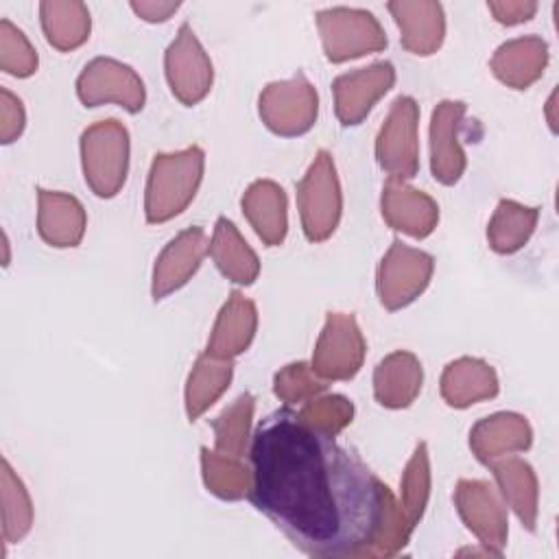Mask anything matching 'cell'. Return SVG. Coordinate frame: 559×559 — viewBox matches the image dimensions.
<instances>
[{"label": "cell", "instance_id": "ffe728a7", "mask_svg": "<svg viewBox=\"0 0 559 559\" xmlns=\"http://www.w3.org/2000/svg\"><path fill=\"white\" fill-rule=\"evenodd\" d=\"M533 443V428L520 413L502 411L478 419L469 430L472 454L480 463H491L500 456L528 450Z\"/></svg>", "mask_w": 559, "mask_h": 559}, {"label": "cell", "instance_id": "7c38bea8", "mask_svg": "<svg viewBox=\"0 0 559 559\" xmlns=\"http://www.w3.org/2000/svg\"><path fill=\"white\" fill-rule=\"evenodd\" d=\"M454 507L485 550L500 557L509 537V520L504 500L493 485L478 478H461L454 487Z\"/></svg>", "mask_w": 559, "mask_h": 559}, {"label": "cell", "instance_id": "9c48e42d", "mask_svg": "<svg viewBox=\"0 0 559 559\" xmlns=\"http://www.w3.org/2000/svg\"><path fill=\"white\" fill-rule=\"evenodd\" d=\"M365 336L354 314L328 312L312 352V371L330 380H352L365 360Z\"/></svg>", "mask_w": 559, "mask_h": 559}, {"label": "cell", "instance_id": "484cf974", "mask_svg": "<svg viewBox=\"0 0 559 559\" xmlns=\"http://www.w3.org/2000/svg\"><path fill=\"white\" fill-rule=\"evenodd\" d=\"M207 253L212 255L216 269L234 284L251 286L260 275V260L255 251L242 238L238 227L225 216L216 218Z\"/></svg>", "mask_w": 559, "mask_h": 559}, {"label": "cell", "instance_id": "d4e9b609", "mask_svg": "<svg viewBox=\"0 0 559 559\" xmlns=\"http://www.w3.org/2000/svg\"><path fill=\"white\" fill-rule=\"evenodd\" d=\"M424 384V367L413 352L397 349L384 356L373 369V395L384 408L411 406Z\"/></svg>", "mask_w": 559, "mask_h": 559}, {"label": "cell", "instance_id": "44dd1931", "mask_svg": "<svg viewBox=\"0 0 559 559\" xmlns=\"http://www.w3.org/2000/svg\"><path fill=\"white\" fill-rule=\"evenodd\" d=\"M548 66V44L537 35H522L496 48L489 68L511 90H526L542 79Z\"/></svg>", "mask_w": 559, "mask_h": 559}, {"label": "cell", "instance_id": "83f0119b", "mask_svg": "<svg viewBox=\"0 0 559 559\" xmlns=\"http://www.w3.org/2000/svg\"><path fill=\"white\" fill-rule=\"evenodd\" d=\"M234 378V360L214 358L210 354H201L186 380L183 404L190 421L199 419L229 386Z\"/></svg>", "mask_w": 559, "mask_h": 559}, {"label": "cell", "instance_id": "603a6c76", "mask_svg": "<svg viewBox=\"0 0 559 559\" xmlns=\"http://www.w3.org/2000/svg\"><path fill=\"white\" fill-rule=\"evenodd\" d=\"M487 467L493 474L504 504L518 515L522 526L533 533L539 513V483L531 463L509 454L487 463Z\"/></svg>", "mask_w": 559, "mask_h": 559}, {"label": "cell", "instance_id": "30bf717a", "mask_svg": "<svg viewBox=\"0 0 559 559\" xmlns=\"http://www.w3.org/2000/svg\"><path fill=\"white\" fill-rule=\"evenodd\" d=\"M164 72L173 96L186 105H199L212 90L214 66L192 26L183 22L164 52Z\"/></svg>", "mask_w": 559, "mask_h": 559}, {"label": "cell", "instance_id": "e0dca14e", "mask_svg": "<svg viewBox=\"0 0 559 559\" xmlns=\"http://www.w3.org/2000/svg\"><path fill=\"white\" fill-rule=\"evenodd\" d=\"M400 28L402 48L417 57L435 55L445 39V13L435 0H393L386 4Z\"/></svg>", "mask_w": 559, "mask_h": 559}, {"label": "cell", "instance_id": "8fae6325", "mask_svg": "<svg viewBox=\"0 0 559 559\" xmlns=\"http://www.w3.org/2000/svg\"><path fill=\"white\" fill-rule=\"evenodd\" d=\"M76 96L85 107L120 105L129 114L142 111L146 90L140 74L111 57L92 59L76 79Z\"/></svg>", "mask_w": 559, "mask_h": 559}, {"label": "cell", "instance_id": "3957f363", "mask_svg": "<svg viewBox=\"0 0 559 559\" xmlns=\"http://www.w3.org/2000/svg\"><path fill=\"white\" fill-rule=\"evenodd\" d=\"M79 146L87 188L100 199L116 197L129 173L131 142L127 127L116 118L98 120L81 133Z\"/></svg>", "mask_w": 559, "mask_h": 559}, {"label": "cell", "instance_id": "5b68a950", "mask_svg": "<svg viewBox=\"0 0 559 559\" xmlns=\"http://www.w3.org/2000/svg\"><path fill=\"white\" fill-rule=\"evenodd\" d=\"M317 28L321 35L325 59L345 63L386 48V33L378 17L365 9L332 7L317 13Z\"/></svg>", "mask_w": 559, "mask_h": 559}, {"label": "cell", "instance_id": "9a60e30c", "mask_svg": "<svg viewBox=\"0 0 559 559\" xmlns=\"http://www.w3.org/2000/svg\"><path fill=\"white\" fill-rule=\"evenodd\" d=\"M210 242L201 227H188L179 231L155 260L151 275V295L155 301L168 297L190 282V277L199 271Z\"/></svg>", "mask_w": 559, "mask_h": 559}, {"label": "cell", "instance_id": "ac0fdd59", "mask_svg": "<svg viewBox=\"0 0 559 559\" xmlns=\"http://www.w3.org/2000/svg\"><path fill=\"white\" fill-rule=\"evenodd\" d=\"M85 227L87 214L76 197L37 188V231L46 245L55 249H72L81 245Z\"/></svg>", "mask_w": 559, "mask_h": 559}, {"label": "cell", "instance_id": "d590c367", "mask_svg": "<svg viewBox=\"0 0 559 559\" xmlns=\"http://www.w3.org/2000/svg\"><path fill=\"white\" fill-rule=\"evenodd\" d=\"M325 389H328L325 380H321L312 371V367L304 360L290 362L273 376V393L284 404L308 402V400L321 395Z\"/></svg>", "mask_w": 559, "mask_h": 559}, {"label": "cell", "instance_id": "8992f818", "mask_svg": "<svg viewBox=\"0 0 559 559\" xmlns=\"http://www.w3.org/2000/svg\"><path fill=\"white\" fill-rule=\"evenodd\" d=\"M258 114L264 127L282 138L308 133L319 116V96L304 72L269 83L258 98Z\"/></svg>", "mask_w": 559, "mask_h": 559}, {"label": "cell", "instance_id": "6da1fadb", "mask_svg": "<svg viewBox=\"0 0 559 559\" xmlns=\"http://www.w3.org/2000/svg\"><path fill=\"white\" fill-rule=\"evenodd\" d=\"M251 504L310 557L365 559L397 507L367 463L297 411L269 413L249 443Z\"/></svg>", "mask_w": 559, "mask_h": 559}, {"label": "cell", "instance_id": "e575fe53", "mask_svg": "<svg viewBox=\"0 0 559 559\" xmlns=\"http://www.w3.org/2000/svg\"><path fill=\"white\" fill-rule=\"evenodd\" d=\"M37 63L39 59L28 37L7 17H2L0 20V70L11 76L26 79L35 74Z\"/></svg>", "mask_w": 559, "mask_h": 559}, {"label": "cell", "instance_id": "52a82bcc", "mask_svg": "<svg viewBox=\"0 0 559 559\" xmlns=\"http://www.w3.org/2000/svg\"><path fill=\"white\" fill-rule=\"evenodd\" d=\"M378 166L389 179H413L419 173V105L397 96L376 138Z\"/></svg>", "mask_w": 559, "mask_h": 559}, {"label": "cell", "instance_id": "277c9868", "mask_svg": "<svg viewBox=\"0 0 559 559\" xmlns=\"http://www.w3.org/2000/svg\"><path fill=\"white\" fill-rule=\"evenodd\" d=\"M297 210L304 236L310 242L328 240L338 227L343 192L334 157L323 148L314 155L306 175L297 183Z\"/></svg>", "mask_w": 559, "mask_h": 559}, {"label": "cell", "instance_id": "5bb4252c", "mask_svg": "<svg viewBox=\"0 0 559 559\" xmlns=\"http://www.w3.org/2000/svg\"><path fill=\"white\" fill-rule=\"evenodd\" d=\"M465 111L463 100H441L430 116V173L443 186H454L467 168L461 146Z\"/></svg>", "mask_w": 559, "mask_h": 559}, {"label": "cell", "instance_id": "836d02e7", "mask_svg": "<svg viewBox=\"0 0 559 559\" xmlns=\"http://www.w3.org/2000/svg\"><path fill=\"white\" fill-rule=\"evenodd\" d=\"M297 415L312 428L323 430L332 437H336L341 430H345L354 419V404L345 395L330 393V395H317L297 411Z\"/></svg>", "mask_w": 559, "mask_h": 559}, {"label": "cell", "instance_id": "f35d334b", "mask_svg": "<svg viewBox=\"0 0 559 559\" xmlns=\"http://www.w3.org/2000/svg\"><path fill=\"white\" fill-rule=\"evenodd\" d=\"M181 4L179 2H164V0H140V2H131V9L133 13L144 20V22H151V24H157V22H166L173 13H177Z\"/></svg>", "mask_w": 559, "mask_h": 559}, {"label": "cell", "instance_id": "ab89813d", "mask_svg": "<svg viewBox=\"0 0 559 559\" xmlns=\"http://www.w3.org/2000/svg\"><path fill=\"white\" fill-rule=\"evenodd\" d=\"M555 98H557V92H552L550 94V98H548V103H546V118H548V124H550V129L552 131H557V118H555Z\"/></svg>", "mask_w": 559, "mask_h": 559}, {"label": "cell", "instance_id": "4dcf8cb0", "mask_svg": "<svg viewBox=\"0 0 559 559\" xmlns=\"http://www.w3.org/2000/svg\"><path fill=\"white\" fill-rule=\"evenodd\" d=\"M253 411L255 397L251 393H242L229 406H225L223 413L216 419H212L214 450L242 459L251 443Z\"/></svg>", "mask_w": 559, "mask_h": 559}, {"label": "cell", "instance_id": "f1b7e54d", "mask_svg": "<svg viewBox=\"0 0 559 559\" xmlns=\"http://www.w3.org/2000/svg\"><path fill=\"white\" fill-rule=\"evenodd\" d=\"M537 221L539 207L524 205L513 199H500L487 223V242L496 253L511 255L531 240Z\"/></svg>", "mask_w": 559, "mask_h": 559}, {"label": "cell", "instance_id": "4fadbf2b", "mask_svg": "<svg viewBox=\"0 0 559 559\" xmlns=\"http://www.w3.org/2000/svg\"><path fill=\"white\" fill-rule=\"evenodd\" d=\"M395 68L391 61H376L367 68L345 72L332 81L334 114L343 127L360 124L373 105L393 87Z\"/></svg>", "mask_w": 559, "mask_h": 559}, {"label": "cell", "instance_id": "f546056e", "mask_svg": "<svg viewBox=\"0 0 559 559\" xmlns=\"http://www.w3.org/2000/svg\"><path fill=\"white\" fill-rule=\"evenodd\" d=\"M201 474L210 493L221 500L247 498L253 485V469L240 456L223 454L218 450L201 448Z\"/></svg>", "mask_w": 559, "mask_h": 559}, {"label": "cell", "instance_id": "8d00e7d4", "mask_svg": "<svg viewBox=\"0 0 559 559\" xmlns=\"http://www.w3.org/2000/svg\"><path fill=\"white\" fill-rule=\"evenodd\" d=\"M26 127V111L22 100L9 92L7 87H0V142L11 144L15 142Z\"/></svg>", "mask_w": 559, "mask_h": 559}, {"label": "cell", "instance_id": "2e32d148", "mask_svg": "<svg viewBox=\"0 0 559 559\" xmlns=\"http://www.w3.org/2000/svg\"><path fill=\"white\" fill-rule=\"evenodd\" d=\"M380 212L384 223L411 238H428L439 223L437 201L400 179H386L380 194Z\"/></svg>", "mask_w": 559, "mask_h": 559}, {"label": "cell", "instance_id": "cb8c5ba5", "mask_svg": "<svg viewBox=\"0 0 559 559\" xmlns=\"http://www.w3.org/2000/svg\"><path fill=\"white\" fill-rule=\"evenodd\" d=\"M240 207L255 236L266 247H280L284 242L288 231V203L286 192L280 183H275L273 179L253 181L245 190Z\"/></svg>", "mask_w": 559, "mask_h": 559}, {"label": "cell", "instance_id": "7402d4cb", "mask_svg": "<svg viewBox=\"0 0 559 559\" xmlns=\"http://www.w3.org/2000/svg\"><path fill=\"white\" fill-rule=\"evenodd\" d=\"M441 397L452 408H467L483 400H491L500 391L496 369L483 358L461 356L445 365L439 380Z\"/></svg>", "mask_w": 559, "mask_h": 559}, {"label": "cell", "instance_id": "1f68e13d", "mask_svg": "<svg viewBox=\"0 0 559 559\" xmlns=\"http://www.w3.org/2000/svg\"><path fill=\"white\" fill-rule=\"evenodd\" d=\"M400 491H402V498L397 502L400 511L408 528L415 531L430 498V456H428L426 441L417 443L415 452L411 454L400 478Z\"/></svg>", "mask_w": 559, "mask_h": 559}, {"label": "cell", "instance_id": "d6a6232c", "mask_svg": "<svg viewBox=\"0 0 559 559\" xmlns=\"http://www.w3.org/2000/svg\"><path fill=\"white\" fill-rule=\"evenodd\" d=\"M0 485H2V539L7 544H15L24 539L33 526V502L22 478L13 472L7 459H2Z\"/></svg>", "mask_w": 559, "mask_h": 559}, {"label": "cell", "instance_id": "7a4b0ae2", "mask_svg": "<svg viewBox=\"0 0 559 559\" xmlns=\"http://www.w3.org/2000/svg\"><path fill=\"white\" fill-rule=\"evenodd\" d=\"M203 170L205 153L197 144L175 153H157L151 162L144 190L146 223L159 225L179 216L197 197Z\"/></svg>", "mask_w": 559, "mask_h": 559}, {"label": "cell", "instance_id": "d6986e66", "mask_svg": "<svg viewBox=\"0 0 559 559\" xmlns=\"http://www.w3.org/2000/svg\"><path fill=\"white\" fill-rule=\"evenodd\" d=\"M258 330V308L240 290H231L216 314L205 354L223 360H234L245 354Z\"/></svg>", "mask_w": 559, "mask_h": 559}, {"label": "cell", "instance_id": "74e56055", "mask_svg": "<svg viewBox=\"0 0 559 559\" xmlns=\"http://www.w3.org/2000/svg\"><path fill=\"white\" fill-rule=\"evenodd\" d=\"M487 9L498 24L515 26V24L528 22L537 13V2H533V0H489Z\"/></svg>", "mask_w": 559, "mask_h": 559}, {"label": "cell", "instance_id": "4316f807", "mask_svg": "<svg viewBox=\"0 0 559 559\" xmlns=\"http://www.w3.org/2000/svg\"><path fill=\"white\" fill-rule=\"evenodd\" d=\"M39 20L46 41L59 52H70L90 39V9L79 0H44Z\"/></svg>", "mask_w": 559, "mask_h": 559}, {"label": "cell", "instance_id": "ba28073f", "mask_svg": "<svg viewBox=\"0 0 559 559\" xmlns=\"http://www.w3.org/2000/svg\"><path fill=\"white\" fill-rule=\"evenodd\" d=\"M435 258L428 251L393 240L376 271V293L380 304L395 312L413 304L430 284Z\"/></svg>", "mask_w": 559, "mask_h": 559}]
</instances>
